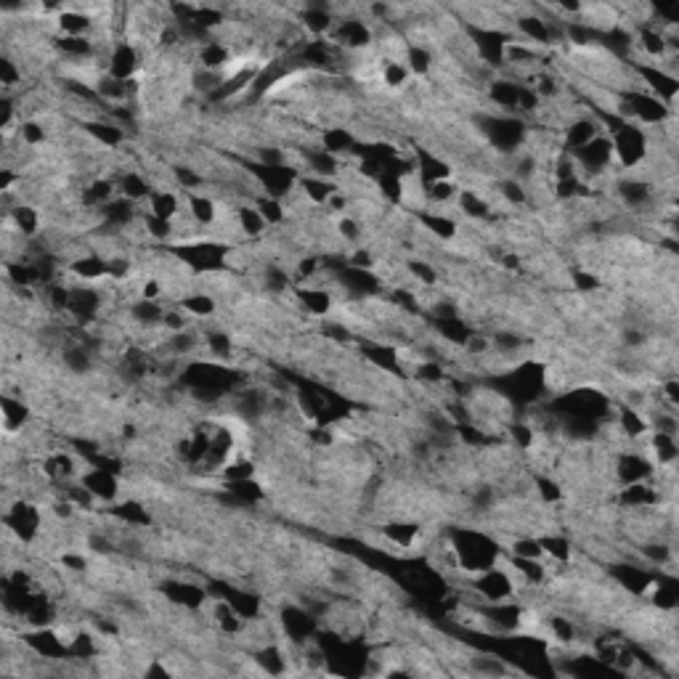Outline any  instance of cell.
<instances>
[{
  "label": "cell",
  "instance_id": "3957f363",
  "mask_svg": "<svg viewBox=\"0 0 679 679\" xmlns=\"http://www.w3.org/2000/svg\"><path fill=\"white\" fill-rule=\"evenodd\" d=\"M462 664L464 674H472V677H510V674H523L521 669H515L512 664H507V661H504L502 655H496V653L467 650Z\"/></svg>",
  "mask_w": 679,
  "mask_h": 679
},
{
  "label": "cell",
  "instance_id": "6da1fadb",
  "mask_svg": "<svg viewBox=\"0 0 679 679\" xmlns=\"http://www.w3.org/2000/svg\"><path fill=\"white\" fill-rule=\"evenodd\" d=\"M608 136H611V144H613V167L616 170L632 173L648 159L650 136L645 127L634 123H621Z\"/></svg>",
  "mask_w": 679,
  "mask_h": 679
},
{
  "label": "cell",
  "instance_id": "ba28073f",
  "mask_svg": "<svg viewBox=\"0 0 679 679\" xmlns=\"http://www.w3.org/2000/svg\"><path fill=\"white\" fill-rule=\"evenodd\" d=\"M411 80V72L403 62H393V59H382L380 64V83L390 91H399V88H406Z\"/></svg>",
  "mask_w": 679,
  "mask_h": 679
},
{
  "label": "cell",
  "instance_id": "7a4b0ae2",
  "mask_svg": "<svg viewBox=\"0 0 679 679\" xmlns=\"http://www.w3.org/2000/svg\"><path fill=\"white\" fill-rule=\"evenodd\" d=\"M80 483L96 496V502L98 504H109V507H115L117 502H123L125 499V489H123V475H117V472H109V470H104V467H86L83 470V475H80Z\"/></svg>",
  "mask_w": 679,
  "mask_h": 679
},
{
  "label": "cell",
  "instance_id": "52a82bcc",
  "mask_svg": "<svg viewBox=\"0 0 679 679\" xmlns=\"http://www.w3.org/2000/svg\"><path fill=\"white\" fill-rule=\"evenodd\" d=\"M237 223H239V231H242V237H245L248 242L263 239L266 231H269L266 218L258 213L255 205H239V208H237Z\"/></svg>",
  "mask_w": 679,
  "mask_h": 679
},
{
  "label": "cell",
  "instance_id": "8992f818",
  "mask_svg": "<svg viewBox=\"0 0 679 679\" xmlns=\"http://www.w3.org/2000/svg\"><path fill=\"white\" fill-rule=\"evenodd\" d=\"M298 188L303 191V197L309 199L313 208H324L329 202V197L338 191V181L329 178H319V176H300L298 178Z\"/></svg>",
  "mask_w": 679,
  "mask_h": 679
},
{
  "label": "cell",
  "instance_id": "277c9868",
  "mask_svg": "<svg viewBox=\"0 0 679 679\" xmlns=\"http://www.w3.org/2000/svg\"><path fill=\"white\" fill-rule=\"evenodd\" d=\"M486 96H489V104L496 106L494 115H510V117H515V115H518L521 86H518V83H512L510 77L496 75L494 80L486 86Z\"/></svg>",
  "mask_w": 679,
  "mask_h": 679
},
{
  "label": "cell",
  "instance_id": "5b68a950",
  "mask_svg": "<svg viewBox=\"0 0 679 679\" xmlns=\"http://www.w3.org/2000/svg\"><path fill=\"white\" fill-rule=\"evenodd\" d=\"M417 216V223L420 228L425 231V237H432L438 242H454L460 237V223L457 218L446 216L441 210H420L414 213Z\"/></svg>",
  "mask_w": 679,
  "mask_h": 679
},
{
  "label": "cell",
  "instance_id": "9c48e42d",
  "mask_svg": "<svg viewBox=\"0 0 679 679\" xmlns=\"http://www.w3.org/2000/svg\"><path fill=\"white\" fill-rule=\"evenodd\" d=\"M255 208H258V213L266 218V223H269V228L271 226H284L287 223V210H284V202L281 199H274V197H258L255 199Z\"/></svg>",
  "mask_w": 679,
  "mask_h": 679
}]
</instances>
